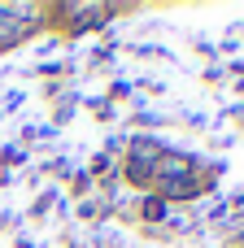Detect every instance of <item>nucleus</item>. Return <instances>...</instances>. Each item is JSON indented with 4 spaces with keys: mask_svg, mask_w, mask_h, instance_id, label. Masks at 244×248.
Segmentation results:
<instances>
[{
    "mask_svg": "<svg viewBox=\"0 0 244 248\" xmlns=\"http://www.w3.org/2000/svg\"><path fill=\"white\" fill-rule=\"evenodd\" d=\"M162 157H166V153H162L157 144H148V140L135 144V148H131V179H153Z\"/></svg>",
    "mask_w": 244,
    "mask_h": 248,
    "instance_id": "f257e3e1",
    "label": "nucleus"
},
{
    "mask_svg": "<svg viewBox=\"0 0 244 248\" xmlns=\"http://www.w3.org/2000/svg\"><path fill=\"white\" fill-rule=\"evenodd\" d=\"M35 9L31 4H0V44H13L22 35V22L17 17H31Z\"/></svg>",
    "mask_w": 244,
    "mask_h": 248,
    "instance_id": "f03ea898",
    "label": "nucleus"
}]
</instances>
